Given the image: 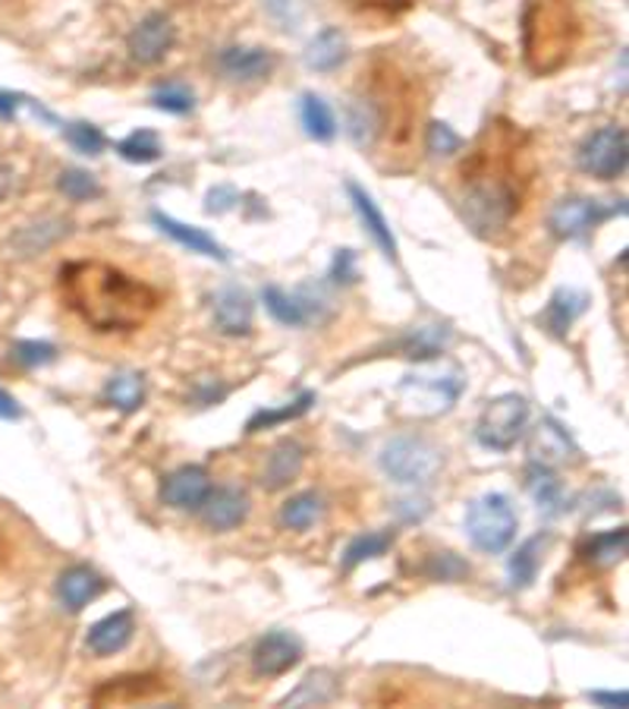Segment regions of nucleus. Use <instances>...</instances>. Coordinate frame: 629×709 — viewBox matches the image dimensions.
<instances>
[{
	"label": "nucleus",
	"mask_w": 629,
	"mask_h": 709,
	"mask_svg": "<svg viewBox=\"0 0 629 709\" xmlns=\"http://www.w3.org/2000/svg\"><path fill=\"white\" fill-rule=\"evenodd\" d=\"M532 174L523 129L507 121H494L475 139V146L460 165V209L479 233H497L523 209Z\"/></svg>",
	"instance_id": "1"
},
{
	"label": "nucleus",
	"mask_w": 629,
	"mask_h": 709,
	"mask_svg": "<svg viewBox=\"0 0 629 709\" xmlns=\"http://www.w3.org/2000/svg\"><path fill=\"white\" fill-rule=\"evenodd\" d=\"M63 303L95 332H133L161 306V293L111 262L80 259L61 269Z\"/></svg>",
	"instance_id": "2"
},
{
	"label": "nucleus",
	"mask_w": 629,
	"mask_h": 709,
	"mask_svg": "<svg viewBox=\"0 0 629 709\" xmlns=\"http://www.w3.org/2000/svg\"><path fill=\"white\" fill-rule=\"evenodd\" d=\"M579 44V20L567 0H528L523 13V58L535 76L567 66Z\"/></svg>",
	"instance_id": "3"
},
{
	"label": "nucleus",
	"mask_w": 629,
	"mask_h": 709,
	"mask_svg": "<svg viewBox=\"0 0 629 709\" xmlns=\"http://www.w3.org/2000/svg\"><path fill=\"white\" fill-rule=\"evenodd\" d=\"M520 530V518L513 511L507 496L501 492H488L482 499H475L466 511V533L475 549H482L488 555H501L510 543L516 540Z\"/></svg>",
	"instance_id": "4"
},
{
	"label": "nucleus",
	"mask_w": 629,
	"mask_h": 709,
	"mask_svg": "<svg viewBox=\"0 0 629 709\" xmlns=\"http://www.w3.org/2000/svg\"><path fill=\"white\" fill-rule=\"evenodd\" d=\"M444 467V451L422 436L394 438L381 451V470L394 482L403 486H426Z\"/></svg>",
	"instance_id": "5"
},
{
	"label": "nucleus",
	"mask_w": 629,
	"mask_h": 709,
	"mask_svg": "<svg viewBox=\"0 0 629 709\" xmlns=\"http://www.w3.org/2000/svg\"><path fill=\"white\" fill-rule=\"evenodd\" d=\"M526 397L501 395L488 400V407L479 417V426H475V438H479V445H485L491 451H510L526 432Z\"/></svg>",
	"instance_id": "6"
},
{
	"label": "nucleus",
	"mask_w": 629,
	"mask_h": 709,
	"mask_svg": "<svg viewBox=\"0 0 629 709\" xmlns=\"http://www.w3.org/2000/svg\"><path fill=\"white\" fill-rule=\"evenodd\" d=\"M629 139L627 129L617 124L595 129L579 148V167L595 180H617L627 174Z\"/></svg>",
	"instance_id": "7"
},
{
	"label": "nucleus",
	"mask_w": 629,
	"mask_h": 709,
	"mask_svg": "<svg viewBox=\"0 0 629 709\" xmlns=\"http://www.w3.org/2000/svg\"><path fill=\"white\" fill-rule=\"evenodd\" d=\"M623 211V206H605L598 199H586V196H569L560 199L548 215V228L554 237L560 240H583L589 230H595L601 221H608L610 215Z\"/></svg>",
	"instance_id": "8"
},
{
	"label": "nucleus",
	"mask_w": 629,
	"mask_h": 709,
	"mask_svg": "<svg viewBox=\"0 0 629 709\" xmlns=\"http://www.w3.org/2000/svg\"><path fill=\"white\" fill-rule=\"evenodd\" d=\"M300 659H303V644L290 630H271L252 649V666L259 675H268V678L286 675L290 668L300 666Z\"/></svg>",
	"instance_id": "9"
},
{
	"label": "nucleus",
	"mask_w": 629,
	"mask_h": 709,
	"mask_svg": "<svg viewBox=\"0 0 629 709\" xmlns=\"http://www.w3.org/2000/svg\"><path fill=\"white\" fill-rule=\"evenodd\" d=\"M174 39H177L174 22L167 20L164 13H151V17H145L133 29V35H129V54H133V61L145 63V66L158 63L174 48Z\"/></svg>",
	"instance_id": "10"
},
{
	"label": "nucleus",
	"mask_w": 629,
	"mask_h": 709,
	"mask_svg": "<svg viewBox=\"0 0 629 709\" xmlns=\"http://www.w3.org/2000/svg\"><path fill=\"white\" fill-rule=\"evenodd\" d=\"M208 492H211V477H208L205 467H196V463L174 470L161 486L164 504H170L177 511H196V508H202Z\"/></svg>",
	"instance_id": "11"
},
{
	"label": "nucleus",
	"mask_w": 629,
	"mask_h": 709,
	"mask_svg": "<svg viewBox=\"0 0 629 709\" xmlns=\"http://www.w3.org/2000/svg\"><path fill=\"white\" fill-rule=\"evenodd\" d=\"M249 518V496L243 489L223 486V489H211L208 499L202 501V521L211 526L214 533L233 530Z\"/></svg>",
	"instance_id": "12"
},
{
	"label": "nucleus",
	"mask_w": 629,
	"mask_h": 709,
	"mask_svg": "<svg viewBox=\"0 0 629 709\" xmlns=\"http://www.w3.org/2000/svg\"><path fill=\"white\" fill-rule=\"evenodd\" d=\"M133 634H136V618H133L129 608H123V612H114V615H107V618L88 627L85 647L92 649L95 656H114V653L129 647Z\"/></svg>",
	"instance_id": "13"
},
{
	"label": "nucleus",
	"mask_w": 629,
	"mask_h": 709,
	"mask_svg": "<svg viewBox=\"0 0 629 709\" xmlns=\"http://www.w3.org/2000/svg\"><path fill=\"white\" fill-rule=\"evenodd\" d=\"M104 593L102 574L88 564H73L70 571H63L57 581V596L70 612H82L92 599H98Z\"/></svg>",
	"instance_id": "14"
},
{
	"label": "nucleus",
	"mask_w": 629,
	"mask_h": 709,
	"mask_svg": "<svg viewBox=\"0 0 629 709\" xmlns=\"http://www.w3.org/2000/svg\"><path fill=\"white\" fill-rule=\"evenodd\" d=\"M346 192H349V199H353V209L359 215V221L366 225L368 237H371V240L378 243V250L385 252L387 259L394 262V259H397V237H394V230L387 225L381 209L375 206V199H371L359 184H346Z\"/></svg>",
	"instance_id": "15"
},
{
	"label": "nucleus",
	"mask_w": 629,
	"mask_h": 709,
	"mask_svg": "<svg viewBox=\"0 0 629 709\" xmlns=\"http://www.w3.org/2000/svg\"><path fill=\"white\" fill-rule=\"evenodd\" d=\"M151 221H155L158 230H164L170 240H177L184 250L199 252V256H208V259H218V262H227V252H223L221 243H218L214 237H208L205 230L189 228V225L170 218V215H164V211H151Z\"/></svg>",
	"instance_id": "16"
},
{
	"label": "nucleus",
	"mask_w": 629,
	"mask_h": 709,
	"mask_svg": "<svg viewBox=\"0 0 629 709\" xmlns=\"http://www.w3.org/2000/svg\"><path fill=\"white\" fill-rule=\"evenodd\" d=\"M214 325L223 334H245L252 329V300L240 288H223L214 296Z\"/></svg>",
	"instance_id": "17"
},
{
	"label": "nucleus",
	"mask_w": 629,
	"mask_h": 709,
	"mask_svg": "<svg viewBox=\"0 0 629 709\" xmlns=\"http://www.w3.org/2000/svg\"><path fill=\"white\" fill-rule=\"evenodd\" d=\"M221 70L237 83H252L274 70V58L264 48H227L221 54Z\"/></svg>",
	"instance_id": "18"
},
{
	"label": "nucleus",
	"mask_w": 629,
	"mask_h": 709,
	"mask_svg": "<svg viewBox=\"0 0 629 709\" xmlns=\"http://www.w3.org/2000/svg\"><path fill=\"white\" fill-rule=\"evenodd\" d=\"M264 306L281 325H290V329H303L318 315V303L312 306V300H305L303 293H286L274 284L264 288Z\"/></svg>",
	"instance_id": "19"
},
{
	"label": "nucleus",
	"mask_w": 629,
	"mask_h": 709,
	"mask_svg": "<svg viewBox=\"0 0 629 709\" xmlns=\"http://www.w3.org/2000/svg\"><path fill=\"white\" fill-rule=\"evenodd\" d=\"M158 690H164L161 678L155 675H133V678H114L92 694V700L104 707V703H133V700H148Z\"/></svg>",
	"instance_id": "20"
},
{
	"label": "nucleus",
	"mask_w": 629,
	"mask_h": 709,
	"mask_svg": "<svg viewBox=\"0 0 629 709\" xmlns=\"http://www.w3.org/2000/svg\"><path fill=\"white\" fill-rule=\"evenodd\" d=\"M346 61V35L337 25L322 29L305 48V66L315 73H334Z\"/></svg>",
	"instance_id": "21"
},
{
	"label": "nucleus",
	"mask_w": 629,
	"mask_h": 709,
	"mask_svg": "<svg viewBox=\"0 0 629 709\" xmlns=\"http://www.w3.org/2000/svg\"><path fill=\"white\" fill-rule=\"evenodd\" d=\"M303 448L296 441H281L271 455H268V463H264L262 473V486L264 489H284L290 482L300 477L303 470Z\"/></svg>",
	"instance_id": "22"
},
{
	"label": "nucleus",
	"mask_w": 629,
	"mask_h": 709,
	"mask_svg": "<svg viewBox=\"0 0 629 709\" xmlns=\"http://www.w3.org/2000/svg\"><path fill=\"white\" fill-rule=\"evenodd\" d=\"M526 489L542 511H548V514L564 511V482L557 480V473L551 470V463H538V460L528 463Z\"/></svg>",
	"instance_id": "23"
},
{
	"label": "nucleus",
	"mask_w": 629,
	"mask_h": 709,
	"mask_svg": "<svg viewBox=\"0 0 629 709\" xmlns=\"http://www.w3.org/2000/svg\"><path fill=\"white\" fill-rule=\"evenodd\" d=\"M586 293L573 291V288H560V291L551 296L548 310H545V325L554 334H567L569 325L586 313Z\"/></svg>",
	"instance_id": "24"
},
{
	"label": "nucleus",
	"mask_w": 629,
	"mask_h": 709,
	"mask_svg": "<svg viewBox=\"0 0 629 709\" xmlns=\"http://www.w3.org/2000/svg\"><path fill=\"white\" fill-rule=\"evenodd\" d=\"M548 545V536H532L528 543H523L513 559H510V586L513 590H526L532 586V581L538 577V567H542V552Z\"/></svg>",
	"instance_id": "25"
},
{
	"label": "nucleus",
	"mask_w": 629,
	"mask_h": 709,
	"mask_svg": "<svg viewBox=\"0 0 629 709\" xmlns=\"http://www.w3.org/2000/svg\"><path fill=\"white\" fill-rule=\"evenodd\" d=\"M300 121H303L305 133L312 139H318V143H331L337 136V117H334V111L327 107L322 95H312V92L303 95V102H300Z\"/></svg>",
	"instance_id": "26"
},
{
	"label": "nucleus",
	"mask_w": 629,
	"mask_h": 709,
	"mask_svg": "<svg viewBox=\"0 0 629 709\" xmlns=\"http://www.w3.org/2000/svg\"><path fill=\"white\" fill-rule=\"evenodd\" d=\"M104 400L123 414H133L145 404V378L139 373H117L104 385Z\"/></svg>",
	"instance_id": "27"
},
{
	"label": "nucleus",
	"mask_w": 629,
	"mask_h": 709,
	"mask_svg": "<svg viewBox=\"0 0 629 709\" xmlns=\"http://www.w3.org/2000/svg\"><path fill=\"white\" fill-rule=\"evenodd\" d=\"M66 230H70V225H66L63 218H48V221L22 228L20 233L13 237V243H17V250H20L22 256H35V252H44L48 247H54L61 237H66Z\"/></svg>",
	"instance_id": "28"
},
{
	"label": "nucleus",
	"mask_w": 629,
	"mask_h": 709,
	"mask_svg": "<svg viewBox=\"0 0 629 709\" xmlns=\"http://www.w3.org/2000/svg\"><path fill=\"white\" fill-rule=\"evenodd\" d=\"M567 451H573L567 432L554 419H545V426H538V432L532 438V458L538 463H551V460L567 458Z\"/></svg>",
	"instance_id": "29"
},
{
	"label": "nucleus",
	"mask_w": 629,
	"mask_h": 709,
	"mask_svg": "<svg viewBox=\"0 0 629 709\" xmlns=\"http://www.w3.org/2000/svg\"><path fill=\"white\" fill-rule=\"evenodd\" d=\"M334 690H337V685H334V675H331L327 668H318V671L305 675L303 685L293 690L284 703L286 707H303V703L315 707V703H327V700L334 697Z\"/></svg>",
	"instance_id": "30"
},
{
	"label": "nucleus",
	"mask_w": 629,
	"mask_h": 709,
	"mask_svg": "<svg viewBox=\"0 0 629 709\" xmlns=\"http://www.w3.org/2000/svg\"><path fill=\"white\" fill-rule=\"evenodd\" d=\"M325 504L315 492H303V496H293L290 501H284L281 508V523L286 530H308L312 523L322 518Z\"/></svg>",
	"instance_id": "31"
},
{
	"label": "nucleus",
	"mask_w": 629,
	"mask_h": 709,
	"mask_svg": "<svg viewBox=\"0 0 629 709\" xmlns=\"http://www.w3.org/2000/svg\"><path fill=\"white\" fill-rule=\"evenodd\" d=\"M627 530L620 526V530H608V533H595L586 549H583V555L589 559L591 564H617L623 555H627Z\"/></svg>",
	"instance_id": "32"
},
{
	"label": "nucleus",
	"mask_w": 629,
	"mask_h": 709,
	"mask_svg": "<svg viewBox=\"0 0 629 709\" xmlns=\"http://www.w3.org/2000/svg\"><path fill=\"white\" fill-rule=\"evenodd\" d=\"M120 158L126 161H133V165H151V161H158L161 158V139L151 133V129H136V133H129L126 139H123L120 146Z\"/></svg>",
	"instance_id": "33"
},
{
	"label": "nucleus",
	"mask_w": 629,
	"mask_h": 709,
	"mask_svg": "<svg viewBox=\"0 0 629 709\" xmlns=\"http://www.w3.org/2000/svg\"><path fill=\"white\" fill-rule=\"evenodd\" d=\"M390 545H394V533H366V536H356L353 543L346 545L344 567L346 571H353L356 564L371 562V559H381Z\"/></svg>",
	"instance_id": "34"
},
{
	"label": "nucleus",
	"mask_w": 629,
	"mask_h": 709,
	"mask_svg": "<svg viewBox=\"0 0 629 709\" xmlns=\"http://www.w3.org/2000/svg\"><path fill=\"white\" fill-rule=\"evenodd\" d=\"M61 192L70 199V202H88L95 196H102V187L98 180L88 174V170H63L61 180H57Z\"/></svg>",
	"instance_id": "35"
},
{
	"label": "nucleus",
	"mask_w": 629,
	"mask_h": 709,
	"mask_svg": "<svg viewBox=\"0 0 629 709\" xmlns=\"http://www.w3.org/2000/svg\"><path fill=\"white\" fill-rule=\"evenodd\" d=\"M151 105L161 107L167 114H189L192 107H196V95L180 83H167L161 88H155V95H151Z\"/></svg>",
	"instance_id": "36"
},
{
	"label": "nucleus",
	"mask_w": 629,
	"mask_h": 709,
	"mask_svg": "<svg viewBox=\"0 0 629 709\" xmlns=\"http://www.w3.org/2000/svg\"><path fill=\"white\" fill-rule=\"evenodd\" d=\"M312 400H315V395L305 392V395H300L293 400V407H284V410H262V414H255V417L249 419L245 432H259V429H268V426H274V423H286V419L303 417L305 410L312 407Z\"/></svg>",
	"instance_id": "37"
},
{
	"label": "nucleus",
	"mask_w": 629,
	"mask_h": 709,
	"mask_svg": "<svg viewBox=\"0 0 629 709\" xmlns=\"http://www.w3.org/2000/svg\"><path fill=\"white\" fill-rule=\"evenodd\" d=\"M10 356L25 366V369H35V366H48V363H54L57 359V347L54 344H48V341H20Z\"/></svg>",
	"instance_id": "38"
},
{
	"label": "nucleus",
	"mask_w": 629,
	"mask_h": 709,
	"mask_svg": "<svg viewBox=\"0 0 629 709\" xmlns=\"http://www.w3.org/2000/svg\"><path fill=\"white\" fill-rule=\"evenodd\" d=\"M426 574L431 581H447V584H453V581L469 577V564L463 562V559H457L453 552H438V555H431V562L426 564Z\"/></svg>",
	"instance_id": "39"
},
{
	"label": "nucleus",
	"mask_w": 629,
	"mask_h": 709,
	"mask_svg": "<svg viewBox=\"0 0 629 709\" xmlns=\"http://www.w3.org/2000/svg\"><path fill=\"white\" fill-rule=\"evenodd\" d=\"M63 136H66V143L82 152V155H102L104 148V136L98 126L92 124H70L63 129Z\"/></svg>",
	"instance_id": "40"
},
{
	"label": "nucleus",
	"mask_w": 629,
	"mask_h": 709,
	"mask_svg": "<svg viewBox=\"0 0 629 709\" xmlns=\"http://www.w3.org/2000/svg\"><path fill=\"white\" fill-rule=\"evenodd\" d=\"M426 146L431 155H453L463 148V139L447 124H431L426 133Z\"/></svg>",
	"instance_id": "41"
},
{
	"label": "nucleus",
	"mask_w": 629,
	"mask_h": 709,
	"mask_svg": "<svg viewBox=\"0 0 629 709\" xmlns=\"http://www.w3.org/2000/svg\"><path fill=\"white\" fill-rule=\"evenodd\" d=\"M444 337H447V332H441V329H422V332L412 337L407 356H416V359L438 356L441 351H444Z\"/></svg>",
	"instance_id": "42"
},
{
	"label": "nucleus",
	"mask_w": 629,
	"mask_h": 709,
	"mask_svg": "<svg viewBox=\"0 0 629 709\" xmlns=\"http://www.w3.org/2000/svg\"><path fill=\"white\" fill-rule=\"evenodd\" d=\"M346 3L356 7V10H363V13H387V17H394V13L407 10L412 0H346Z\"/></svg>",
	"instance_id": "43"
},
{
	"label": "nucleus",
	"mask_w": 629,
	"mask_h": 709,
	"mask_svg": "<svg viewBox=\"0 0 629 709\" xmlns=\"http://www.w3.org/2000/svg\"><path fill=\"white\" fill-rule=\"evenodd\" d=\"M233 202H237V192H233L230 187H218V189H211V192H208V206H205V209L227 211L230 206H233Z\"/></svg>",
	"instance_id": "44"
},
{
	"label": "nucleus",
	"mask_w": 629,
	"mask_h": 709,
	"mask_svg": "<svg viewBox=\"0 0 629 709\" xmlns=\"http://www.w3.org/2000/svg\"><path fill=\"white\" fill-rule=\"evenodd\" d=\"M25 105L22 95H13V92H0V121H13L17 111Z\"/></svg>",
	"instance_id": "45"
},
{
	"label": "nucleus",
	"mask_w": 629,
	"mask_h": 709,
	"mask_svg": "<svg viewBox=\"0 0 629 709\" xmlns=\"http://www.w3.org/2000/svg\"><path fill=\"white\" fill-rule=\"evenodd\" d=\"M591 700H595V703H605V707H629V697H627V690H620V694H605V690H595V694H591Z\"/></svg>",
	"instance_id": "46"
},
{
	"label": "nucleus",
	"mask_w": 629,
	"mask_h": 709,
	"mask_svg": "<svg viewBox=\"0 0 629 709\" xmlns=\"http://www.w3.org/2000/svg\"><path fill=\"white\" fill-rule=\"evenodd\" d=\"M22 410L20 404H17V397L7 395L3 388H0V419H20Z\"/></svg>",
	"instance_id": "47"
}]
</instances>
